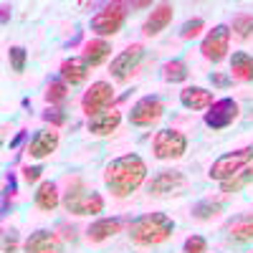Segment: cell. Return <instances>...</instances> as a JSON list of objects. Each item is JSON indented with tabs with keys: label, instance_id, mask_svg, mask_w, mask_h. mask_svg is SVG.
<instances>
[{
	"label": "cell",
	"instance_id": "obj_23",
	"mask_svg": "<svg viewBox=\"0 0 253 253\" xmlns=\"http://www.w3.org/2000/svg\"><path fill=\"white\" fill-rule=\"evenodd\" d=\"M36 208H41V210H51L58 205V187H56V182H51V180H46V182H41L38 185V190H36Z\"/></svg>",
	"mask_w": 253,
	"mask_h": 253
},
{
	"label": "cell",
	"instance_id": "obj_16",
	"mask_svg": "<svg viewBox=\"0 0 253 253\" xmlns=\"http://www.w3.org/2000/svg\"><path fill=\"white\" fill-rule=\"evenodd\" d=\"M56 147H58V132H53V129H41V132L31 139V144H28V155L36 157V160H43V157H48L51 152H56Z\"/></svg>",
	"mask_w": 253,
	"mask_h": 253
},
{
	"label": "cell",
	"instance_id": "obj_28",
	"mask_svg": "<svg viewBox=\"0 0 253 253\" xmlns=\"http://www.w3.org/2000/svg\"><path fill=\"white\" fill-rule=\"evenodd\" d=\"M8 58H10V69L15 74H23L26 71V61H28V51L23 46H10L8 48Z\"/></svg>",
	"mask_w": 253,
	"mask_h": 253
},
{
	"label": "cell",
	"instance_id": "obj_17",
	"mask_svg": "<svg viewBox=\"0 0 253 253\" xmlns=\"http://www.w3.org/2000/svg\"><path fill=\"white\" fill-rule=\"evenodd\" d=\"M122 228H124V218H99V220H94L89 225L86 236H89L91 243H101V241L117 236Z\"/></svg>",
	"mask_w": 253,
	"mask_h": 253
},
{
	"label": "cell",
	"instance_id": "obj_27",
	"mask_svg": "<svg viewBox=\"0 0 253 253\" xmlns=\"http://www.w3.org/2000/svg\"><path fill=\"white\" fill-rule=\"evenodd\" d=\"M233 31L238 38H251L253 36V13H238L233 18Z\"/></svg>",
	"mask_w": 253,
	"mask_h": 253
},
{
	"label": "cell",
	"instance_id": "obj_9",
	"mask_svg": "<svg viewBox=\"0 0 253 253\" xmlns=\"http://www.w3.org/2000/svg\"><path fill=\"white\" fill-rule=\"evenodd\" d=\"M185 187H187V180H185V175L177 172V170H162V172H157V175L150 180V185H147L150 195H155V198L180 195Z\"/></svg>",
	"mask_w": 253,
	"mask_h": 253
},
{
	"label": "cell",
	"instance_id": "obj_26",
	"mask_svg": "<svg viewBox=\"0 0 253 253\" xmlns=\"http://www.w3.org/2000/svg\"><path fill=\"white\" fill-rule=\"evenodd\" d=\"M220 210H223V203H220V200H200V203L193 205V218H198V220H208V218L218 215Z\"/></svg>",
	"mask_w": 253,
	"mask_h": 253
},
{
	"label": "cell",
	"instance_id": "obj_8",
	"mask_svg": "<svg viewBox=\"0 0 253 253\" xmlns=\"http://www.w3.org/2000/svg\"><path fill=\"white\" fill-rule=\"evenodd\" d=\"M241 114V107H238V101L233 99H218L213 107H210L205 112V124L210 126V129H225V126H230Z\"/></svg>",
	"mask_w": 253,
	"mask_h": 253
},
{
	"label": "cell",
	"instance_id": "obj_11",
	"mask_svg": "<svg viewBox=\"0 0 253 253\" xmlns=\"http://www.w3.org/2000/svg\"><path fill=\"white\" fill-rule=\"evenodd\" d=\"M162 114H165V104H162L160 96H142L132 107V112H129V122L134 126H150Z\"/></svg>",
	"mask_w": 253,
	"mask_h": 253
},
{
	"label": "cell",
	"instance_id": "obj_36",
	"mask_svg": "<svg viewBox=\"0 0 253 253\" xmlns=\"http://www.w3.org/2000/svg\"><path fill=\"white\" fill-rule=\"evenodd\" d=\"M0 10H3V18H0V20H3V26H8V20H10V5L3 3V5H0Z\"/></svg>",
	"mask_w": 253,
	"mask_h": 253
},
{
	"label": "cell",
	"instance_id": "obj_37",
	"mask_svg": "<svg viewBox=\"0 0 253 253\" xmlns=\"http://www.w3.org/2000/svg\"><path fill=\"white\" fill-rule=\"evenodd\" d=\"M23 139H26V132H18V134H15V139L10 142V150H15V147H18L20 142H23Z\"/></svg>",
	"mask_w": 253,
	"mask_h": 253
},
{
	"label": "cell",
	"instance_id": "obj_5",
	"mask_svg": "<svg viewBox=\"0 0 253 253\" xmlns=\"http://www.w3.org/2000/svg\"><path fill=\"white\" fill-rule=\"evenodd\" d=\"M132 5L126 3H107L94 18H91V31L99 33V36H114L122 31L124 20H126V13H129Z\"/></svg>",
	"mask_w": 253,
	"mask_h": 253
},
{
	"label": "cell",
	"instance_id": "obj_13",
	"mask_svg": "<svg viewBox=\"0 0 253 253\" xmlns=\"http://www.w3.org/2000/svg\"><path fill=\"white\" fill-rule=\"evenodd\" d=\"M172 15H175V8H172L170 3H160V5H155L152 13H150V18L144 20L142 33H144V36H157V33H162L167 26L172 23Z\"/></svg>",
	"mask_w": 253,
	"mask_h": 253
},
{
	"label": "cell",
	"instance_id": "obj_6",
	"mask_svg": "<svg viewBox=\"0 0 253 253\" xmlns=\"http://www.w3.org/2000/svg\"><path fill=\"white\" fill-rule=\"evenodd\" d=\"M187 150V137L177 129H160L152 139V155L157 160H177Z\"/></svg>",
	"mask_w": 253,
	"mask_h": 253
},
{
	"label": "cell",
	"instance_id": "obj_22",
	"mask_svg": "<svg viewBox=\"0 0 253 253\" xmlns=\"http://www.w3.org/2000/svg\"><path fill=\"white\" fill-rule=\"evenodd\" d=\"M228 236L233 241L248 243L253 241V215H238L228 223Z\"/></svg>",
	"mask_w": 253,
	"mask_h": 253
},
{
	"label": "cell",
	"instance_id": "obj_32",
	"mask_svg": "<svg viewBox=\"0 0 253 253\" xmlns=\"http://www.w3.org/2000/svg\"><path fill=\"white\" fill-rule=\"evenodd\" d=\"M43 119L48 124H53V126H61V124H66V112H63V109H46Z\"/></svg>",
	"mask_w": 253,
	"mask_h": 253
},
{
	"label": "cell",
	"instance_id": "obj_4",
	"mask_svg": "<svg viewBox=\"0 0 253 253\" xmlns=\"http://www.w3.org/2000/svg\"><path fill=\"white\" fill-rule=\"evenodd\" d=\"M61 203L66 208V213H74V215H96L104 210V198L99 193H94V190L81 187V185L69 190Z\"/></svg>",
	"mask_w": 253,
	"mask_h": 253
},
{
	"label": "cell",
	"instance_id": "obj_1",
	"mask_svg": "<svg viewBox=\"0 0 253 253\" xmlns=\"http://www.w3.org/2000/svg\"><path fill=\"white\" fill-rule=\"evenodd\" d=\"M144 180H147V165L139 155L117 157L107 165V170H104V185H107L117 198L132 195L134 190L142 187Z\"/></svg>",
	"mask_w": 253,
	"mask_h": 253
},
{
	"label": "cell",
	"instance_id": "obj_34",
	"mask_svg": "<svg viewBox=\"0 0 253 253\" xmlns=\"http://www.w3.org/2000/svg\"><path fill=\"white\" fill-rule=\"evenodd\" d=\"M41 172H43V167L41 165H33V167H26L23 170V180L31 185V182H38V177H41Z\"/></svg>",
	"mask_w": 253,
	"mask_h": 253
},
{
	"label": "cell",
	"instance_id": "obj_30",
	"mask_svg": "<svg viewBox=\"0 0 253 253\" xmlns=\"http://www.w3.org/2000/svg\"><path fill=\"white\" fill-rule=\"evenodd\" d=\"M205 28V23H203V18H193V20H187V23L182 26V31H180V38H185V41H190V38H195V36H200V31Z\"/></svg>",
	"mask_w": 253,
	"mask_h": 253
},
{
	"label": "cell",
	"instance_id": "obj_38",
	"mask_svg": "<svg viewBox=\"0 0 253 253\" xmlns=\"http://www.w3.org/2000/svg\"><path fill=\"white\" fill-rule=\"evenodd\" d=\"M137 8H152V3H150V0H142V3H132V10H137Z\"/></svg>",
	"mask_w": 253,
	"mask_h": 253
},
{
	"label": "cell",
	"instance_id": "obj_18",
	"mask_svg": "<svg viewBox=\"0 0 253 253\" xmlns=\"http://www.w3.org/2000/svg\"><path fill=\"white\" fill-rule=\"evenodd\" d=\"M26 253H58V238L48 230H36L23 243Z\"/></svg>",
	"mask_w": 253,
	"mask_h": 253
},
{
	"label": "cell",
	"instance_id": "obj_31",
	"mask_svg": "<svg viewBox=\"0 0 253 253\" xmlns=\"http://www.w3.org/2000/svg\"><path fill=\"white\" fill-rule=\"evenodd\" d=\"M205 248H208V243H205L203 236H190L185 241V246H182L185 253H205Z\"/></svg>",
	"mask_w": 253,
	"mask_h": 253
},
{
	"label": "cell",
	"instance_id": "obj_15",
	"mask_svg": "<svg viewBox=\"0 0 253 253\" xmlns=\"http://www.w3.org/2000/svg\"><path fill=\"white\" fill-rule=\"evenodd\" d=\"M119 122H122V114L117 109H104V112L89 117V124L86 126H89V132L94 137H107V134H112L117 126H119Z\"/></svg>",
	"mask_w": 253,
	"mask_h": 253
},
{
	"label": "cell",
	"instance_id": "obj_10",
	"mask_svg": "<svg viewBox=\"0 0 253 253\" xmlns=\"http://www.w3.org/2000/svg\"><path fill=\"white\" fill-rule=\"evenodd\" d=\"M228 43H230V28L228 26H215L213 31H210L203 43H200V53L208 58V61H223L228 56Z\"/></svg>",
	"mask_w": 253,
	"mask_h": 253
},
{
	"label": "cell",
	"instance_id": "obj_3",
	"mask_svg": "<svg viewBox=\"0 0 253 253\" xmlns=\"http://www.w3.org/2000/svg\"><path fill=\"white\" fill-rule=\"evenodd\" d=\"M253 162V147H241V150H233V152H225L220 155L213 165H210V180H218V182H225L233 175L243 172L246 167Z\"/></svg>",
	"mask_w": 253,
	"mask_h": 253
},
{
	"label": "cell",
	"instance_id": "obj_35",
	"mask_svg": "<svg viewBox=\"0 0 253 253\" xmlns=\"http://www.w3.org/2000/svg\"><path fill=\"white\" fill-rule=\"evenodd\" d=\"M15 248H18V238H15V230H10L3 238V253H15Z\"/></svg>",
	"mask_w": 253,
	"mask_h": 253
},
{
	"label": "cell",
	"instance_id": "obj_25",
	"mask_svg": "<svg viewBox=\"0 0 253 253\" xmlns=\"http://www.w3.org/2000/svg\"><path fill=\"white\" fill-rule=\"evenodd\" d=\"M248 182H253V167H246L243 172H238V175H233L230 180L220 182V193H225V195L238 193V190H243Z\"/></svg>",
	"mask_w": 253,
	"mask_h": 253
},
{
	"label": "cell",
	"instance_id": "obj_29",
	"mask_svg": "<svg viewBox=\"0 0 253 253\" xmlns=\"http://www.w3.org/2000/svg\"><path fill=\"white\" fill-rule=\"evenodd\" d=\"M66 94H69V84H66V81L53 79L48 86H46V101H48V104L63 101V99H66Z\"/></svg>",
	"mask_w": 253,
	"mask_h": 253
},
{
	"label": "cell",
	"instance_id": "obj_14",
	"mask_svg": "<svg viewBox=\"0 0 253 253\" xmlns=\"http://www.w3.org/2000/svg\"><path fill=\"white\" fill-rule=\"evenodd\" d=\"M180 104L185 109H193V112H203V109H210L215 104L213 99V91H208L203 86H187L180 91Z\"/></svg>",
	"mask_w": 253,
	"mask_h": 253
},
{
	"label": "cell",
	"instance_id": "obj_21",
	"mask_svg": "<svg viewBox=\"0 0 253 253\" xmlns=\"http://www.w3.org/2000/svg\"><path fill=\"white\" fill-rule=\"evenodd\" d=\"M230 76L238 81H253V56L246 51H236L230 58Z\"/></svg>",
	"mask_w": 253,
	"mask_h": 253
},
{
	"label": "cell",
	"instance_id": "obj_20",
	"mask_svg": "<svg viewBox=\"0 0 253 253\" xmlns=\"http://www.w3.org/2000/svg\"><path fill=\"white\" fill-rule=\"evenodd\" d=\"M109 53H112L109 41L96 38V41H89V43L84 46V53H81V58L89 63V69H94V66H101V63L109 58Z\"/></svg>",
	"mask_w": 253,
	"mask_h": 253
},
{
	"label": "cell",
	"instance_id": "obj_24",
	"mask_svg": "<svg viewBox=\"0 0 253 253\" xmlns=\"http://www.w3.org/2000/svg\"><path fill=\"white\" fill-rule=\"evenodd\" d=\"M187 74H190V71H187V63L180 61V58L167 61L165 66H162V79H165V81H170V84H180V81H185Z\"/></svg>",
	"mask_w": 253,
	"mask_h": 253
},
{
	"label": "cell",
	"instance_id": "obj_12",
	"mask_svg": "<svg viewBox=\"0 0 253 253\" xmlns=\"http://www.w3.org/2000/svg\"><path fill=\"white\" fill-rule=\"evenodd\" d=\"M142 53H144L142 43H132L129 48H124L117 58H112V66H109L112 79H117V81H126V79H129V74L134 71V66L139 63Z\"/></svg>",
	"mask_w": 253,
	"mask_h": 253
},
{
	"label": "cell",
	"instance_id": "obj_19",
	"mask_svg": "<svg viewBox=\"0 0 253 253\" xmlns=\"http://www.w3.org/2000/svg\"><path fill=\"white\" fill-rule=\"evenodd\" d=\"M89 76V63L84 58H66L61 63V79L71 84V86H76V84H84Z\"/></svg>",
	"mask_w": 253,
	"mask_h": 253
},
{
	"label": "cell",
	"instance_id": "obj_2",
	"mask_svg": "<svg viewBox=\"0 0 253 253\" xmlns=\"http://www.w3.org/2000/svg\"><path fill=\"white\" fill-rule=\"evenodd\" d=\"M172 230H175V223L165 213H147L129 223V236L139 246H157L170 238Z\"/></svg>",
	"mask_w": 253,
	"mask_h": 253
},
{
	"label": "cell",
	"instance_id": "obj_7",
	"mask_svg": "<svg viewBox=\"0 0 253 253\" xmlns=\"http://www.w3.org/2000/svg\"><path fill=\"white\" fill-rule=\"evenodd\" d=\"M112 101H114L112 84H107V81H94L91 86L86 89V94L81 96V109L86 112L89 117H94V114H99V112H104V109H109Z\"/></svg>",
	"mask_w": 253,
	"mask_h": 253
},
{
	"label": "cell",
	"instance_id": "obj_33",
	"mask_svg": "<svg viewBox=\"0 0 253 253\" xmlns=\"http://www.w3.org/2000/svg\"><path fill=\"white\" fill-rule=\"evenodd\" d=\"M210 81H213V86H220V89H225V86H230V84H233V76H228V74H220V71H213V76H210Z\"/></svg>",
	"mask_w": 253,
	"mask_h": 253
}]
</instances>
